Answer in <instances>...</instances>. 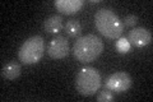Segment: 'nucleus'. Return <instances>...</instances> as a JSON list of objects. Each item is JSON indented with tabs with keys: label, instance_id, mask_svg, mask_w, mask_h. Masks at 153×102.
I'll list each match as a JSON object with an SVG mask.
<instances>
[{
	"label": "nucleus",
	"instance_id": "nucleus-9",
	"mask_svg": "<svg viewBox=\"0 0 153 102\" xmlns=\"http://www.w3.org/2000/svg\"><path fill=\"white\" fill-rule=\"evenodd\" d=\"M22 66L17 61H9L1 68V77L7 80H13L17 79L21 75Z\"/></svg>",
	"mask_w": 153,
	"mask_h": 102
},
{
	"label": "nucleus",
	"instance_id": "nucleus-8",
	"mask_svg": "<svg viewBox=\"0 0 153 102\" xmlns=\"http://www.w3.org/2000/svg\"><path fill=\"white\" fill-rule=\"evenodd\" d=\"M84 5L83 0H56L55 7L63 14H75Z\"/></svg>",
	"mask_w": 153,
	"mask_h": 102
},
{
	"label": "nucleus",
	"instance_id": "nucleus-7",
	"mask_svg": "<svg viewBox=\"0 0 153 102\" xmlns=\"http://www.w3.org/2000/svg\"><path fill=\"white\" fill-rule=\"evenodd\" d=\"M128 41L130 42V45L135 46V47H143L147 46L152 42V35L151 32L146 30L144 27H138V28H133L128 35Z\"/></svg>",
	"mask_w": 153,
	"mask_h": 102
},
{
	"label": "nucleus",
	"instance_id": "nucleus-14",
	"mask_svg": "<svg viewBox=\"0 0 153 102\" xmlns=\"http://www.w3.org/2000/svg\"><path fill=\"white\" fill-rule=\"evenodd\" d=\"M123 23H124V27L125 26H128V27L135 26V24L138 23V16H135V14H129V16L125 17Z\"/></svg>",
	"mask_w": 153,
	"mask_h": 102
},
{
	"label": "nucleus",
	"instance_id": "nucleus-6",
	"mask_svg": "<svg viewBox=\"0 0 153 102\" xmlns=\"http://www.w3.org/2000/svg\"><path fill=\"white\" fill-rule=\"evenodd\" d=\"M47 54L52 59H64L69 54V43L66 37L56 36L47 45Z\"/></svg>",
	"mask_w": 153,
	"mask_h": 102
},
{
	"label": "nucleus",
	"instance_id": "nucleus-2",
	"mask_svg": "<svg viewBox=\"0 0 153 102\" xmlns=\"http://www.w3.org/2000/svg\"><path fill=\"white\" fill-rule=\"evenodd\" d=\"M94 24L102 36L111 40L120 38L124 32V23L110 8H101L97 10L94 14Z\"/></svg>",
	"mask_w": 153,
	"mask_h": 102
},
{
	"label": "nucleus",
	"instance_id": "nucleus-3",
	"mask_svg": "<svg viewBox=\"0 0 153 102\" xmlns=\"http://www.w3.org/2000/svg\"><path fill=\"white\" fill-rule=\"evenodd\" d=\"M44 54H45V41L41 36L36 35L28 37L21 45L18 51V57L19 61H22L23 64L31 65L40 61Z\"/></svg>",
	"mask_w": 153,
	"mask_h": 102
},
{
	"label": "nucleus",
	"instance_id": "nucleus-5",
	"mask_svg": "<svg viewBox=\"0 0 153 102\" xmlns=\"http://www.w3.org/2000/svg\"><path fill=\"white\" fill-rule=\"evenodd\" d=\"M133 80L130 78V75L125 71H117L108 77L105 82V89L111 91L112 93L116 92V93H121V92H125L131 87Z\"/></svg>",
	"mask_w": 153,
	"mask_h": 102
},
{
	"label": "nucleus",
	"instance_id": "nucleus-12",
	"mask_svg": "<svg viewBox=\"0 0 153 102\" xmlns=\"http://www.w3.org/2000/svg\"><path fill=\"white\" fill-rule=\"evenodd\" d=\"M130 42L128 41L126 37H120L116 42V50L120 52V54H128L129 51H130Z\"/></svg>",
	"mask_w": 153,
	"mask_h": 102
},
{
	"label": "nucleus",
	"instance_id": "nucleus-10",
	"mask_svg": "<svg viewBox=\"0 0 153 102\" xmlns=\"http://www.w3.org/2000/svg\"><path fill=\"white\" fill-rule=\"evenodd\" d=\"M44 28L49 33L60 32L63 30V18H61V16H57V14H52V16H50L45 21Z\"/></svg>",
	"mask_w": 153,
	"mask_h": 102
},
{
	"label": "nucleus",
	"instance_id": "nucleus-1",
	"mask_svg": "<svg viewBox=\"0 0 153 102\" xmlns=\"http://www.w3.org/2000/svg\"><path fill=\"white\" fill-rule=\"evenodd\" d=\"M103 42L93 33L78 37L73 45V55L80 63H92L102 54Z\"/></svg>",
	"mask_w": 153,
	"mask_h": 102
},
{
	"label": "nucleus",
	"instance_id": "nucleus-11",
	"mask_svg": "<svg viewBox=\"0 0 153 102\" xmlns=\"http://www.w3.org/2000/svg\"><path fill=\"white\" fill-rule=\"evenodd\" d=\"M64 28H65L66 35L69 37H76L82 32V24L79 23V21H76V19H70V21H68Z\"/></svg>",
	"mask_w": 153,
	"mask_h": 102
},
{
	"label": "nucleus",
	"instance_id": "nucleus-13",
	"mask_svg": "<svg viewBox=\"0 0 153 102\" xmlns=\"http://www.w3.org/2000/svg\"><path fill=\"white\" fill-rule=\"evenodd\" d=\"M114 98H115V97L112 95V92L108 91V89H105L103 92H101V93L98 95L97 101L98 102H108V101H112Z\"/></svg>",
	"mask_w": 153,
	"mask_h": 102
},
{
	"label": "nucleus",
	"instance_id": "nucleus-4",
	"mask_svg": "<svg viewBox=\"0 0 153 102\" xmlns=\"http://www.w3.org/2000/svg\"><path fill=\"white\" fill-rule=\"evenodd\" d=\"M76 91L82 96H92L101 87V74L94 68H82L75 78Z\"/></svg>",
	"mask_w": 153,
	"mask_h": 102
}]
</instances>
